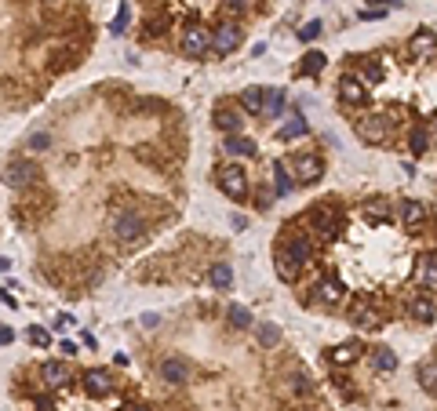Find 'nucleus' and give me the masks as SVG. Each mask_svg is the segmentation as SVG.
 Instances as JSON below:
<instances>
[{"mask_svg": "<svg viewBox=\"0 0 437 411\" xmlns=\"http://www.w3.org/2000/svg\"><path fill=\"white\" fill-rule=\"evenodd\" d=\"M303 259L299 255H295L292 248H288V240L281 244V248H274V269H277V277L285 280V284H295V280H299V273H303Z\"/></svg>", "mask_w": 437, "mask_h": 411, "instance_id": "nucleus-1", "label": "nucleus"}, {"mask_svg": "<svg viewBox=\"0 0 437 411\" xmlns=\"http://www.w3.org/2000/svg\"><path fill=\"white\" fill-rule=\"evenodd\" d=\"M357 135H361L368 146H387L390 124H387V117H383V113H368L365 120H357Z\"/></svg>", "mask_w": 437, "mask_h": 411, "instance_id": "nucleus-2", "label": "nucleus"}, {"mask_svg": "<svg viewBox=\"0 0 437 411\" xmlns=\"http://www.w3.org/2000/svg\"><path fill=\"white\" fill-rule=\"evenodd\" d=\"M215 175H218V186H223L226 197H234V200L248 197V175H244L237 164H226V168H218Z\"/></svg>", "mask_w": 437, "mask_h": 411, "instance_id": "nucleus-3", "label": "nucleus"}, {"mask_svg": "<svg viewBox=\"0 0 437 411\" xmlns=\"http://www.w3.org/2000/svg\"><path fill=\"white\" fill-rule=\"evenodd\" d=\"M179 48H183V55H190V59H204L212 51V33L204 30V25H190V30H183Z\"/></svg>", "mask_w": 437, "mask_h": 411, "instance_id": "nucleus-4", "label": "nucleus"}, {"mask_svg": "<svg viewBox=\"0 0 437 411\" xmlns=\"http://www.w3.org/2000/svg\"><path fill=\"white\" fill-rule=\"evenodd\" d=\"M241 48V25L237 22H218V30L212 33V51L215 55H230Z\"/></svg>", "mask_w": 437, "mask_h": 411, "instance_id": "nucleus-5", "label": "nucleus"}, {"mask_svg": "<svg viewBox=\"0 0 437 411\" xmlns=\"http://www.w3.org/2000/svg\"><path fill=\"white\" fill-rule=\"evenodd\" d=\"M292 168L295 175H299V182L314 186L321 175H325V164H321V157H314V153H299V157H292Z\"/></svg>", "mask_w": 437, "mask_h": 411, "instance_id": "nucleus-6", "label": "nucleus"}, {"mask_svg": "<svg viewBox=\"0 0 437 411\" xmlns=\"http://www.w3.org/2000/svg\"><path fill=\"white\" fill-rule=\"evenodd\" d=\"M339 98L346 102V106H365V102H368V84L361 81V76L346 73L339 81Z\"/></svg>", "mask_w": 437, "mask_h": 411, "instance_id": "nucleus-7", "label": "nucleus"}, {"mask_svg": "<svg viewBox=\"0 0 437 411\" xmlns=\"http://www.w3.org/2000/svg\"><path fill=\"white\" fill-rule=\"evenodd\" d=\"M113 233H117L121 240H139L143 237V218L132 215V211H121L117 218H113Z\"/></svg>", "mask_w": 437, "mask_h": 411, "instance_id": "nucleus-8", "label": "nucleus"}, {"mask_svg": "<svg viewBox=\"0 0 437 411\" xmlns=\"http://www.w3.org/2000/svg\"><path fill=\"white\" fill-rule=\"evenodd\" d=\"M310 226L317 229V237L336 240V208H317V211L310 215Z\"/></svg>", "mask_w": 437, "mask_h": 411, "instance_id": "nucleus-9", "label": "nucleus"}, {"mask_svg": "<svg viewBox=\"0 0 437 411\" xmlns=\"http://www.w3.org/2000/svg\"><path fill=\"white\" fill-rule=\"evenodd\" d=\"M161 379L172 382V386H179V382L190 379V364L183 361V357H168V361H161Z\"/></svg>", "mask_w": 437, "mask_h": 411, "instance_id": "nucleus-10", "label": "nucleus"}, {"mask_svg": "<svg viewBox=\"0 0 437 411\" xmlns=\"http://www.w3.org/2000/svg\"><path fill=\"white\" fill-rule=\"evenodd\" d=\"M408 51H412V59H434L437 55V36L430 30L416 33L412 41H408Z\"/></svg>", "mask_w": 437, "mask_h": 411, "instance_id": "nucleus-11", "label": "nucleus"}, {"mask_svg": "<svg viewBox=\"0 0 437 411\" xmlns=\"http://www.w3.org/2000/svg\"><path fill=\"white\" fill-rule=\"evenodd\" d=\"M343 299H346V291H343L339 280H321V284H317V302H321V306L336 310V306H339Z\"/></svg>", "mask_w": 437, "mask_h": 411, "instance_id": "nucleus-12", "label": "nucleus"}, {"mask_svg": "<svg viewBox=\"0 0 437 411\" xmlns=\"http://www.w3.org/2000/svg\"><path fill=\"white\" fill-rule=\"evenodd\" d=\"M41 375H44L48 386H66V382L73 379V371H70V364H62V361H44Z\"/></svg>", "mask_w": 437, "mask_h": 411, "instance_id": "nucleus-13", "label": "nucleus"}, {"mask_svg": "<svg viewBox=\"0 0 437 411\" xmlns=\"http://www.w3.org/2000/svg\"><path fill=\"white\" fill-rule=\"evenodd\" d=\"M33 175H37V168L26 164V160H11L8 164V186H30Z\"/></svg>", "mask_w": 437, "mask_h": 411, "instance_id": "nucleus-14", "label": "nucleus"}, {"mask_svg": "<svg viewBox=\"0 0 437 411\" xmlns=\"http://www.w3.org/2000/svg\"><path fill=\"white\" fill-rule=\"evenodd\" d=\"M427 204H419V200H405L401 204V218H405V226L408 229H419L423 222H427Z\"/></svg>", "mask_w": 437, "mask_h": 411, "instance_id": "nucleus-15", "label": "nucleus"}, {"mask_svg": "<svg viewBox=\"0 0 437 411\" xmlns=\"http://www.w3.org/2000/svg\"><path fill=\"white\" fill-rule=\"evenodd\" d=\"M81 386H84V393L102 397V393H110V390H113V382H110L106 371H88V375L81 379Z\"/></svg>", "mask_w": 437, "mask_h": 411, "instance_id": "nucleus-16", "label": "nucleus"}, {"mask_svg": "<svg viewBox=\"0 0 437 411\" xmlns=\"http://www.w3.org/2000/svg\"><path fill=\"white\" fill-rule=\"evenodd\" d=\"M241 106L248 109V113H263V106H266V87H259V84L244 87V92H241Z\"/></svg>", "mask_w": 437, "mask_h": 411, "instance_id": "nucleus-17", "label": "nucleus"}, {"mask_svg": "<svg viewBox=\"0 0 437 411\" xmlns=\"http://www.w3.org/2000/svg\"><path fill=\"white\" fill-rule=\"evenodd\" d=\"M215 127H218L223 135H241V113L218 109V113H215Z\"/></svg>", "mask_w": 437, "mask_h": 411, "instance_id": "nucleus-18", "label": "nucleus"}, {"mask_svg": "<svg viewBox=\"0 0 437 411\" xmlns=\"http://www.w3.org/2000/svg\"><path fill=\"white\" fill-rule=\"evenodd\" d=\"M223 149L230 153V157H252V153H255V143H252V138H244V135H230Z\"/></svg>", "mask_w": 437, "mask_h": 411, "instance_id": "nucleus-19", "label": "nucleus"}, {"mask_svg": "<svg viewBox=\"0 0 437 411\" xmlns=\"http://www.w3.org/2000/svg\"><path fill=\"white\" fill-rule=\"evenodd\" d=\"M357 353H361V346H357V342H343V346H336V350L328 353V361L332 364H354Z\"/></svg>", "mask_w": 437, "mask_h": 411, "instance_id": "nucleus-20", "label": "nucleus"}, {"mask_svg": "<svg viewBox=\"0 0 437 411\" xmlns=\"http://www.w3.org/2000/svg\"><path fill=\"white\" fill-rule=\"evenodd\" d=\"M230 284H234V269H230L226 262H215V266H212V288L230 291Z\"/></svg>", "mask_w": 437, "mask_h": 411, "instance_id": "nucleus-21", "label": "nucleus"}, {"mask_svg": "<svg viewBox=\"0 0 437 411\" xmlns=\"http://www.w3.org/2000/svg\"><path fill=\"white\" fill-rule=\"evenodd\" d=\"M274 189H277V197L292 193V175H288V164H285V160L274 164Z\"/></svg>", "mask_w": 437, "mask_h": 411, "instance_id": "nucleus-22", "label": "nucleus"}, {"mask_svg": "<svg viewBox=\"0 0 437 411\" xmlns=\"http://www.w3.org/2000/svg\"><path fill=\"white\" fill-rule=\"evenodd\" d=\"M350 320H354L357 328H379V313L372 310V306H354Z\"/></svg>", "mask_w": 437, "mask_h": 411, "instance_id": "nucleus-23", "label": "nucleus"}, {"mask_svg": "<svg viewBox=\"0 0 437 411\" xmlns=\"http://www.w3.org/2000/svg\"><path fill=\"white\" fill-rule=\"evenodd\" d=\"M281 109H285V92L266 87V106H263V113H266V117H281Z\"/></svg>", "mask_w": 437, "mask_h": 411, "instance_id": "nucleus-24", "label": "nucleus"}, {"mask_svg": "<svg viewBox=\"0 0 437 411\" xmlns=\"http://www.w3.org/2000/svg\"><path fill=\"white\" fill-rule=\"evenodd\" d=\"M408 310H412V320H419V324H430V320H434V302L430 299H416L412 306H408Z\"/></svg>", "mask_w": 437, "mask_h": 411, "instance_id": "nucleus-25", "label": "nucleus"}, {"mask_svg": "<svg viewBox=\"0 0 437 411\" xmlns=\"http://www.w3.org/2000/svg\"><path fill=\"white\" fill-rule=\"evenodd\" d=\"M281 143H292V138H299V135H306V117H292L285 127H281Z\"/></svg>", "mask_w": 437, "mask_h": 411, "instance_id": "nucleus-26", "label": "nucleus"}, {"mask_svg": "<svg viewBox=\"0 0 437 411\" xmlns=\"http://www.w3.org/2000/svg\"><path fill=\"white\" fill-rule=\"evenodd\" d=\"M419 386L427 390V393H437V364H419Z\"/></svg>", "mask_w": 437, "mask_h": 411, "instance_id": "nucleus-27", "label": "nucleus"}, {"mask_svg": "<svg viewBox=\"0 0 437 411\" xmlns=\"http://www.w3.org/2000/svg\"><path fill=\"white\" fill-rule=\"evenodd\" d=\"M226 317H230V324H234V328H241V331L255 324V320H252V313L244 310V306H237V302H234V306H230V310H226Z\"/></svg>", "mask_w": 437, "mask_h": 411, "instance_id": "nucleus-28", "label": "nucleus"}, {"mask_svg": "<svg viewBox=\"0 0 437 411\" xmlns=\"http://www.w3.org/2000/svg\"><path fill=\"white\" fill-rule=\"evenodd\" d=\"M419 280H423L427 291H437V259H427L419 266Z\"/></svg>", "mask_w": 437, "mask_h": 411, "instance_id": "nucleus-29", "label": "nucleus"}, {"mask_svg": "<svg viewBox=\"0 0 437 411\" xmlns=\"http://www.w3.org/2000/svg\"><path fill=\"white\" fill-rule=\"evenodd\" d=\"M408 146H412V153H416V157H423L427 149H434V146H430L427 127H416V131H412V138H408Z\"/></svg>", "mask_w": 437, "mask_h": 411, "instance_id": "nucleus-30", "label": "nucleus"}, {"mask_svg": "<svg viewBox=\"0 0 437 411\" xmlns=\"http://www.w3.org/2000/svg\"><path fill=\"white\" fill-rule=\"evenodd\" d=\"M255 335H259V346H277V339H281V331H277V324H259L255 328Z\"/></svg>", "mask_w": 437, "mask_h": 411, "instance_id": "nucleus-31", "label": "nucleus"}, {"mask_svg": "<svg viewBox=\"0 0 437 411\" xmlns=\"http://www.w3.org/2000/svg\"><path fill=\"white\" fill-rule=\"evenodd\" d=\"M325 70V55H321V51H306V59H303V73H321Z\"/></svg>", "mask_w": 437, "mask_h": 411, "instance_id": "nucleus-32", "label": "nucleus"}, {"mask_svg": "<svg viewBox=\"0 0 437 411\" xmlns=\"http://www.w3.org/2000/svg\"><path fill=\"white\" fill-rule=\"evenodd\" d=\"M376 368L379 371H397V353L394 350H376Z\"/></svg>", "mask_w": 437, "mask_h": 411, "instance_id": "nucleus-33", "label": "nucleus"}, {"mask_svg": "<svg viewBox=\"0 0 437 411\" xmlns=\"http://www.w3.org/2000/svg\"><path fill=\"white\" fill-rule=\"evenodd\" d=\"M288 248L299 255L303 262H310V251H314V248H310V240H306V237H288Z\"/></svg>", "mask_w": 437, "mask_h": 411, "instance_id": "nucleus-34", "label": "nucleus"}, {"mask_svg": "<svg viewBox=\"0 0 437 411\" xmlns=\"http://www.w3.org/2000/svg\"><path fill=\"white\" fill-rule=\"evenodd\" d=\"M317 36H321V22H317V19H310V22H306L303 30H299V41L306 44V41H317Z\"/></svg>", "mask_w": 437, "mask_h": 411, "instance_id": "nucleus-35", "label": "nucleus"}, {"mask_svg": "<svg viewBox=\"0 0 437 411\" xmlns=\"http://www.w3.org/2000/svg\"><path fill=\"white\" fill-rule=\"evenodd\" d=\"M30 342L37 346V350H48V346H51V335H48L44 328H30Z\"/></svg>", "mask_w": 437, "mask_h": 411, "instance_id": "nucleus-36", "label": "nucleus"}, {"mask_svg": "<svg viewBox=\"0 0 437 411\" xmlns=\"http://www.w3.org/2000/svg\"><path fill=\"white\" fill-rule=\"evenodd\" d=\"M223 8L230 11V15H244V11L252 8V0H223Z\"/></svg>", "mask_w": 437, "mask_h": 411, "instance_id": "nucleus-37", "label": "nucleus"}, {"mask_svg": "<svg viewBox=\"0 0 437 411\" xmlns=\"http://www.w3.org/2000/svg\"><path fill=\"white\" fill-rule=\"evenodd\" d=\"M383 81V66L379 62H368V70H365V84H379Z\"/></svg>", "mask_w": 437, "mask_h": 411, "instance_id": "nucleus-38", "label": "nucleus"}, {"mask_svg": "<svg viewBox=\"0 0 437 411\" xmlns=\"http://www.w3.org/2000/svg\"><path fill=\"white\" fill-rule=\"evenodd\" d=\"M48 146H51V135H30V149L41 153V149H48Z\"/></svg>", "mask_w": 437, "mask_h": 411, "instance_id": "nucleus-39", "label": "nucleus"}, {"mask_svg": "<svg viewBox=\"0 0 437 411\" xmlns=\"http://www.w3.org/2000/svg\"><path fill=\"white\" fill-rule=\"evenodd\" d=\"M124 22H128V4L121 8V15H117V22L110 25V33H124Z\"/></svg>", "mask_w": 437, "mask_h": 411, "instance_id": "nucleus-40", "label": "nucleus"}, {"mask_svg": "<svg viewBox=\"0 0 437 411\" xmlns=\"http://www.w3.org/2000/svg\"><path fill=\"white\" fill-rule=\"evenodd\" d=\"M368 215H372V218H376V222H379V218H387V208H383V200H376V204H368Z\"/></svg>", "mask_w": 437, "mask_h": 411, "instance_id": "nucleus-41", "label": "nucleus"}, {"mask_svg": "<svg viewBox=\"0 0 437 411\" xmlns=\"http://www.w3.org/2000/svg\"><path fill=\"white\" fill-rule=\"evenodd\" d=\"M423 127H427V135H430V146H437V117H430Z\"/></svg>", "mask_w": 437, "mask_h": 411, "instance_id": "nucleus-42", "label": "nucleus"}, {"mask_svg": "<svg viewBox=\"0 0 437 411\" xmlns=\"http://www.w3.org/2000/svg\"><path fill=\"white\" fill-rule=\"evenodd\" d=\"M157 324H161L157 313H143V328H157Z\"/></svg>", "mask_w": 437, "mask_h": 411, "instance_id": "nucleus-43", "label": "nucleus"}, {"mask_svg": "<svg viewBox=\"0 0 437 411\" xmlns=\"http://www.w3.org/2000/svg\"><path fill=\"white\" fill-rule=\"evenodd\" d=\"M0 339H4V346H11V342H15V331L4 328V331H0Z\"/></svg>", "mask_w": 437, "mask_h": 411, "instance_id": "nucleus-44", "label": "nucleus"}, {"mask_svg": "<svg viewBox=\"0 0 437 411\" xmlns=\"http://www.w3.org/2000/svg\"><path fill=\"white\" fill-rule=\"evenodd\" d=\"M376 4H383V8H401L405 0H376Z\"/></svg>", "mask_w": 437, "mask_h": 411, "instance_id": "nucleus-45", "label": "nucleus"}, {"mask_svg": "<svg viewBox=\"0 0 437 411\" xmlns=\"http://www.w3.org/2000/svg\"><path fill=\"white\" fill-rule=\"evenodd\" d=\"M132 411H150V408H132Z\"/></svg>", "mask_w": 437, "mask_h": 411, "instance_id": "nucleus-46", "label": "nucleus"}]
</instances>
